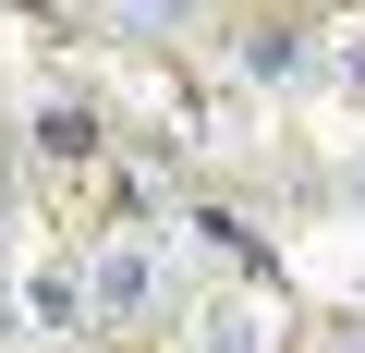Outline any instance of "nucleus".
I'll use <instances>...</instances> for the list:
<instances>
[{"label": "nucleus", "instance_id": "1", "mask_svg": "<svg viewBox=\"0 0 365 353\" xmlns=\"http://www.w3.org/2000/svg\"><path fill=\"white\" fill-rule=\"evenodd\" d=\"M146 305H158V256H146V244H98V256H86V317L122 329V317H146Z\"/></svg>", "mask_w": 365, "mask_h": 353}, {"label": "nucleus", "instance_id": "2", "mask_svg": "<svg viewBox=\"0 0 365 353\" xmlns=\"http://www.w3.org/2000/svg\"><path fill=\"white\" fill-rule=\"evenodd\" d=\"M37 317L73 329V317H86V280H73V268H37Z\"/></svg>", "mask_w": 365, "mask_h": 353}, {"label": "nucleus", "instance_id": "3", "mask_svg": "<svg viewBox=\"0 0 365 353\" xmlns=\"http://www.w3.org/2000/svg\"><path fill=\"white\" fill-rule=\"evenodd\" d=\"M37 146H49V158H86V146H98V122H86V110H49V122H37Z\"/></svg>", "mask_w": 365, "mask_h": 353}, {"label": "nucleus", "instance_id": "4", "mask_svg": "<svg viewBox=\"0 0 365 353\" xmlns=\"http://www.w3.org/2000/svg\"><path fill=\"white\" fill-rule=\"evenodd\" d=\"M207 353H268V341H256V317H220V341H207Z\"/></svg>", "mask_w": 365, "mask_h": 353}]
</instances>
